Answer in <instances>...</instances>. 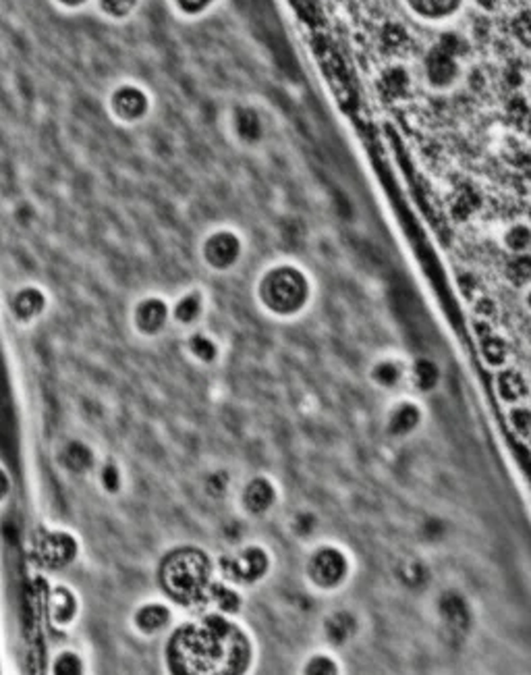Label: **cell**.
<instances>
[{
	"instance_id": "ba28073f",
	"label": "cell",
	"mask_w": 531,
	"mask_h": 675,
	"mask_svg": "<svg viewBox=\"0 0 531 675\" xmlns=\"http://www.w3.org/2000/svg\"><path fill=\"white\" fill-rule=\"evenodd\" d=\"M228 133L245 150H255L266 142L268 125L261 111L253 104H237L228 112Z\"/></svg>"
},
{
	"instance_id": "d6a6232c",
	"label": "cell",
	"mask_w": 531,
	"mask_h": 675,
	"mask_svg": "<svg viewBox=\"0 0 531 675\" xmlns=\"http://www.w3.org/2000/svg\"><path fill=\"white\" fill-rule=\"evenodd\" d=\"M218 0H174L177 9L187 17H198L204 15L206 11H210Z\"/></svg>"
},
{
	"instance_id": "d6986e66",
	"label": "cell",
	"mask_w": 531,
	"mask_h": 675,
	"mask_svg": "<svg viewBox=\"0 0 531 675\" xmlns=\"http://www.w3.org/2000/svg\"><path fill=\"white\" fill-rule=\"evenodd\" d=\"M185 351L193 362L201 366H212L220 358V345L210 333L201 329H191L185 337Z\"/></svg>"
},
{
	"instance_id": "2e32d148",
	"label": "cell",
	"mask_w": 531,
	"mask_h": 675,
	"mask_svg": "<svg viewBox=\"0 0 531 675\" xmlns=\"http://www.w3.org/2000/svg\"><path fill=\"white\" fill-rule=\"evenodd\" d=\"M376 90L386 102H401L413 90V75L403 63H391L378 73Z\"/></svg>"
},
{
	"instance_id": "9c48e42d",
	"label": "cell",
	"mask_w": 531,
	"mask_h": 675,
	"mask_svg": "<svg viewBox=\"0 0 531 675\" xmlns=\"http://www.w3.org/2000/svg\"><path fill=\"white\" fill-rule=\"evenodd\" d=\"M268 570V557L266 553L258 549V546H247L239 553L228 555V557L220 559V572L226 582H258Z\"/></svg>"
},
{
	"instance_id": "d590c367",
	"label": "cell",
	"mask_w": 531,
	"mask_h": 675,
	"mask_svg": "<svg viewBox=\"0 0 531 675\" xmlns=\"http://www.w3.org/2000/svg\"><path fill=\"white\" fill-rule=\"evenodd\" d=\"M208 489L214 493V489H218L217 494H223L226 491V476L225 474H212L210 480H208Z\"/></svg>"
},
{
	"instance_id": "7a4b0ae2",
	"label": "cell",
	"mask_w": 531,
	"mask_h": 675,
	"mask_svg": "<svg viewBox=\"0 0 531 675\" xmlns=\"http://www.w3.org/2000/svg\"><path fill=\"white\" fill-rule=\"evenodd\" d=\"M261 310L277 318H295L312 299V280L297 264L280 262L261 272L255 285Z\"/></svg>"
},
{
	"instance_id": "f1b7e54d",
	"label": "cell",
	"mask_w": 531,
	"mask_h": 675,
	"mask_svg": "<svg viewBox=\"0 0 531 675\" xmlns=\"http://www.w3.org/2000/svg\"><path fill=\"white\" fill-rule=\"evenodd\" d=\"M355 632V621L349 613H334L326 621V634L334 644H342L347 638H351Z\"/></svg>"
},
{
	"instance_id": "74e56055",
	"label": "cell",
	"mask_w": 531,
	"mask_h": 675,
	"mask_svg": "<svg viewBox=\"0 0 531 675\" xmlns=\"http://www.w3.org/2000/svg\"><path fill=\"white\" fill-rule=\"evenodd\" d=\"M55 3L65 6V9H79V6H84L87 0H55Z\"/></svg>"
},
{
	"instance_id": "277c9868",
	"label": "cell",
	"mask_w": 531,
	"mask_h": 675,
	"mask_svg": "<svg viewBox=\"0 0 531 675\" xmlns=\"http://www.w3.org/2000/svg\"><path fill=\"white\" fill-rule=\"evenodd\" d=\"M472 52L467 38L455 30H445L421 58V82L436 93L453 92L465 77V65Z\"/></svg>"
},
{
	"instance_id": "1f68e13d",
	"label": "cell",
	"mask_w": 531,
	"mask_h": 675,
	"mask_svg": "<svg viewBox=\"0 0 531 675\" xmlns=\"http://www.w3.org/2000/svg\"><path fill=\"white\" fill-rule=\"evenodd\" d=\"M139 0H98L100 11L111 19H125L136 11Z\"/></svg>"
},
{
	"instance_id": "ffe728a7",
	"label": "cell",
	"mask_w": 531,
	"mask_h": 675,
	"mask_svg": "<svg viewBox=\"0 0 531 675\" xmlns=\"http://www.w3.org/2000/svg\"><path fill=\"white\" fill-rule=\"evenodd\" d=\"M274 497H277V493H274V486L264 478H255L245 486L243 505H245L247 511H252V513H255V516H260V513H266L274 505Z\"/></svg>"
},
{
	"instance_id": "7402d4cb",
	"label": "cell",
	"mask_w": 531,
	"mask_h": 675,
	"mask_svg": "<svg viewBox=\"0 0 531 675\" xmlns=\"http://www.w3.org/2000/svg\"><path fill=\"white\" fill-rule=\"evenodd\" d=\"M502 245L510 256H523L531 252V226L527 220H517L502 233Z\"/></svg>"
},
{
	"instance_id": "d4e9b609",
	"label": "cell",
	"mask_w": 531,
	"mask_h": 675,
	"mask_svg": "<svg viewBox=\"0 0 531 675\" xmlns=\"http://www.w3.org/2000/svg\"><path fill=\"white\" fill-rule=\"evenodd\" d=\"M206 599L212 600V603L217 605V609L223 615L237 613L241 607L239 594L233 591L231 582H210L206 592Z\"/></svg>"
},
{
	"instance_id": "ac0fdd59",
	"label": "cell",
	"mask_w": 531,
	"mask_h": 675,
	"mask_svg": "<svg viewBox=\"0 0 531 675\" xmlns=\"http://www.w3.org/2000/svg\"><path fill=\"white\" fill-rule=\"evenodd\" d=\"M57 461L66 474H71V476H87V474H92L98 466L96 453H93V449L85 440L79 439L66 440L57 453Z\"/></svg>"
},
{
	"instance_id": "4316f807",
	"label": "cell",
	"mask_w": 531,
	"mask_h": 675,
	"mask_svg": "<svg viewBox=\"0 0 531 675\" xmlns=\"http://www.w3.org/2000/svg\"><path fill=\"white\" fill-rule=\"evenodd\" d=\"M418 424H420V407L412 404V401H403V404H399L393 410L388 429H391L393 434H407V432H412Z\"/></svg>"
},
{
	"instance_id": "9a60e30c",
	"label": "cell",
	"mask_w": 531,
	"mask_h": 675,
	"mask_svg": "<svg viewBox=\"0 0 531 675\" xmlns=\"http://www.w3.org/2000/svg\"><path fill=\"white\" fill-rule=\"evenodd\" d=\"M347 573V559L345 555L336 549H322L312 557V564H309V576L318 586L324 588H332L336 584L342 582Z\"/></svg>"
},
{
	"instance_id": "5b68a950",
	"label": "cell",
	"mask_w": 531,
	"mask_h": 675,
	"mask_svg": "<svg viewBox=\"0 0 531 675\" xmlns=\"http://www.w3.org/2000/svg\"><path fill=\"white\" fill-rule=\"evenodd\" d=\"M243 237L231 226H218L199 244L201 262L212 272H231L243 260Z\"/></svg>"
},
{
	"instance_id": "44dd1931",
	"label": "cell",
	"mask_w": 531,
	"mask_h": 675,
	"mask_svg": "<svg viewBox=\"0 0 531 675\" xmlns=\"http://www.w3.org/2000/svg\"><path fill=\"white\" fill-rule=\"evenodd\" d=\"M93 474H96L98 489L102 491L106 497H119V494L123 493L125 474H123V467H120L114 459L98 461Z\"/></svg>"
},
{
	"instance_id": "3957f363",
	"label": "cell",
	"mask_w": 531,
	"mask_h": 675,
	"mask_svg": "<svg viewBox=\"0 0 531 675\" xmlns=\"http://www.w3.org/2000/svg\"><path fill=\"white\" fill-rule=\"evenodd\" d=\"M158 580L164 594L181 605H193L206 599L212 582L210 559L198 549H174L160 564Z\"/></svg>"
},
{
	"instance_id": "cb8c5ba5",
	"label": "cell",
	"mask_w": 531,
	"mask_h": 675,
	"mask_svg": "<svg viewBox=\"0 0 531 675\" xmlns=\"http://www.w3.org/2000/svg\"><path fill=\"white\" fill-rule=\"evenodd\" d=\"M496 389L504 401H519L527 395V383L523 374L515 369H504L496 378Z\"/></svg>"
},
{
	"instance_id": "603a6c76",
	"label": "cell",
	"mask_w": 531,
	"mask_h": 675,
	"mask_svg": "<svg viewBox=\"0 0 531 675\" xmlns=\"http://www.w3.org/2000/svg\"><path fill=\"white\" fill-rule=\"evenodd\" d=\"M369 377H372L376 385L385 386V389H393V386L399 385L401 380L407 377V369H405V364L399 362V360L385 358V360H378V362L372 366Z\"/></svg>"
},
{
	"instance_id": "83f0119b",
	"label": "cell",
	"mask_w": 531,
	"mask_h": 675,
	"mask_svg": "<svg viewBox=\"0 0 531 675\" xmlns=\"http://www.w3.org/2000/svg\"><path fill=\"white\" fill-rule=\"evenodd\" d=\"M85 671V659L82 653L65 648L52 659V673L57 675H82Z\"/></svg>"
},
{
	"instance_id": "4dcf8cb0",
	"label": "cell",
	"mask_w": 531,
	"mask_h": 675,
	"mask_svg": "<svg viewBox=\"0 0 531 675\" xmlns=\"http://www.w3.org/2000/svg\"><path fill=\"white\" fill-rule=\"evenodd\" d=\"M510 33L519 42L523 49L531 50V11H519L510 19Z\"/></svg>"
},
{
	"instance_id": "e575fe53",
	"label": "cell",
	"mask_w": 531,
	"mask_h": 675,
	"mask_svg": "<svg viewBox=\"0 0 531 675\" xmlns=\"http://www.w3.org/2000/svg\"><path fill=\"white\" fill-rule=\"evenodd\" d=\"M309 663L318 665V667H307L309 673H322V671H324V673H334L336 671V667H334L332 661L326 659V657H315V659L309 661Z\"/></svg>"
},
{
	"instance_id": "ab89813d",
	"label": "cell",
	"mask_w": 531,
	"mask_h": 675,
	"mask_svg": "<svg viewBox=\"0 0 531 675\" xmlns=\"http://www.w3.org/2000/svg\"><path fill=\"white\" fill-rule=\"evenodd\" d=\"M526 220H527V225L531 226V204L527 206V212H526Z\"/></svg>"
},
{
	"instance_id": "30bf717a",
	"label": "cell",
	"mask_w": 531,
	"mask_h": 675,
	"mask_svg": "<svg viewBox=\"0 0 531 675\" xmlns=\"http://www.w3.org/2000/svg\"><path fill=\"white\" fill-rule=\"evenodd\" d=\"M49 296L42 287L38 285H22L11 293L9 298V314L13 323L19 326H31L44 316L49 310Z\"/></svg>"
},
{
	"instance_id": "7c38bea8",
	"label": "cell",
	"mask_w": 531,
	"mask_h": 675,
	"mask_svg": "<svg viewBox=\"0 0 531 675\" xmlns=\"http://www.w3.org/2000/svg\"><path fill=\"white\" fill-rule=\"evenodd\" d=\"M38 553L46 567H50V570H65V567H69L77 559L79 543L71 532L50 530L40 540Z\"/></svg>"
},
{
	"instance_id": "8d00e7d4",
	"label": "cell",
	"mask_w": 531,
	"mask_h": 675,
	"mask_svg": "<svg viewBox=\"0 0 531 675\" xmlns=\"http://www.w3.org/2000/svg\"><path fill=\"white\" fill-rule=\"evenodd\" d=\"M11 493V478L3 466H0V503H4Z\"/></svg>"
},
{
	"instance_id": "4fadbf2b",
	"label": "cell",
	"mask_w": 531,
	"mask_h": 675,
	"mask_svg": "<svg viewBox=\"0 0 531 675\" xmlns=\"http://www.w3.org/2000/svg\"><path fill=\"white\" fill-rule=\"evenodd\" d=\"M467 0H403L409 15L428 25H445L461 15Z\"/></svg>"
},
{
	"instance_id": "8992f818",
	"label": "cell",
	"mask_w": 531,
	"mask_h": 675,
	"mask_svg": "<svg viewBox=\"0 0 531 675\" xmlns=\"http://www.w3.org/2000/svg\"><path fill=\"white\" fill-rule=\"evenodd\" d=\"M131 329L141 339H158L163 337L168 326L173 324L171 318V302L156 293L136 299L129 314Z\"/></svg>"
},
{
	"instance_id": "52a82bcc",
	"label": "cell",
	"mask_w": 531,
	"mask_h": 675,
	"mask_svg": "<svg viewBox=\"0 0 531 675\" xmlns=\"http://www.w3.org/2000/svg\"><path fill=\"white\" fill-rule=\"evenodd\" d=\"M109 111L117 123L127 127L137 125L150 115L152 98L136 84H120L111 92Z\"/></svg>"
},
{
	"instance_id": "6da1fadb",
	"label": "cell",
	"mask_w": 531,
	"mask_h": 675,
	"mask_svg": "<svg viewBox=\"0 0 531 675\" xmlns=\"http://www.w3.org/2000/svg\"><path fill=\"white\" fill-rule=\"evenodd\" d=\"M250 661L243 634L220 615H208L199 624L181 626L166 646V665L179 673L241 671Z\"/></svg>"
},
{
	"instance_id": "5bb4252c",
	"label": "cell",
	"mask_w": 531,
	"mask_h": 675,
	"mask_svg": "<svg viewBox=\"0 0 531 675\" xmlns=\"http://www.w3.org/2000/svg\"><path fill=\"white\" fill-rule=\"evenodd\" d=\"M82 611V600L77 592L66 584H55L49 594V615L52 626L58 630H69V627L79 619Z\"/></svg>"
},
{
	"instance_id": "836d02e7",
	"label": "cell",
	"mask_w": 531,
	"mask_h": 675,
	"mask_svg": "<svg viewBox=\"0 0 531 675\" xmlns=\"http://www.w3.org/2000/svg\"><path fill=\"white\" fill-rule=\"evenodd\" d=\"M513 424L515 429L519 432H529L531 431V412L529 410H523V407H519V410L513 412Z\"/></svg>"
},
{
	"instance_id": "e0dca14e",
	"label": "cell",
	"mask_w": 531,
	"mask_h": 675,
	"mask_svg": "<svg viewBox=\"0 0 531 675\" xmlns=\"http://www.w3.org/2000/svg\"><path fill=\"white\" fill-rule=\"evenodd\" d=\"M206 296L204 291L193 287V289H187L181 293V296L171 302V318L173 324H177L179 329L191 331L198 329L201 318L206 314Z\"/></svg>"
},
{
	"instance_id": "f546056e",
	"label": "cell",
	"mask_w": 531,
	"mask_h": 675,
	"mask_svg": "<svg viewBox=\"0 0 531 675\" xmlns=\"http://www.w3.org/2000/svg\"><path fill=\"white\" fill-rule=\"evenodd\" d=\"M438 377H440L438 366H436L434 362H429V360H418V362H415L413 369H412L413 383L423 391L432 389V386L438 383Z\"/></svg>"
},
{
	"instance_id": "8fae6325",
	"label": "cell",
	"mask_w": 531,
	"mask_h": 675,
	"mask_svg": "<svg viewBox=\"0 0 531 675\" xmlns=\"http://www.w3.org/2000/svg\"><path fill=\"white\" fill-rule=\"evenodd\" d=\"M173 609L164 600H144L131 613V630L141 638H156L171 630Z\"/></svg>"
},
{
	"instance_id": "484cf974",
	"label": "cell",
	"mask_w": 531,
	"mask_h": 675,
	"mask_svg": "<svg viewBox=\"0 0 531 675\" xmlns=\"http://www.w3.org/2000/svg\"><path fill=\"white\" fill-rule=\"evenodd\" d=\"M480 350H482L483 362H486L488 366H494V369H502V366L507 364L509 345H507V341H504L500 335H496V333L488 331L486 335L482 337Z\"/></svg>"
},
{
	"instance_id": "f35d334b",
	"label": "cell",
	"mask_w": 531,
	"mask_h": 675,
	"mask_svg": "<svg viewBox=\"0 0 531 675\" xmlns=\"http://www.w3.org/2000/svg\"><path fill=\"white\" fill-rule=\"evenodd\" d=\"M523 299H526V306L529 307V310H531V285L527 287V291H526V298H523Z\"/></svg>"
}]
</instances>
